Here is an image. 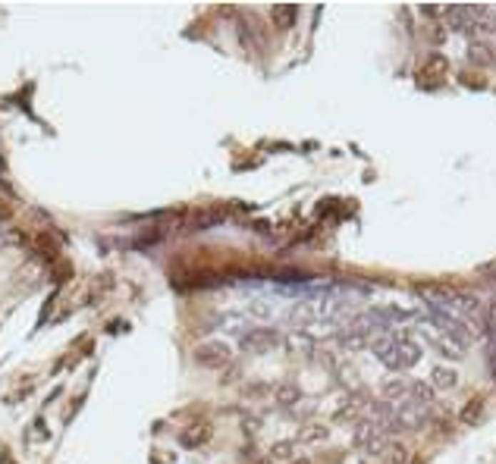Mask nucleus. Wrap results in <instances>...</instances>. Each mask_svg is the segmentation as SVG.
Here are the masks:
<instances>
[{"label":"nucleus","instance_id":"f3484780","mask_svg":"<svg viewBox=\"0 0 496 464\" xmlns=\"http://www.w3.org/2000/svg\"><path fill=\"white\" fill-rule=\"evenodd\" d=\"M305 443H314V439H327V427H318V430H305L302 433Z\"/></svg>","mask_w":496,"mask_h":464},{"label":"nucleus","instance_id":"7ed1b4c3","mask_svg":"<svg viewBox=\"0 0 496 464\" xmlns=\"http://www.w3.org/2000/svg\"><path fill=\"white\" fill-rule=\"evenodd\" d=\"M230 361V345L226 342H204L195 349V364L208 367V371H217Z\"/></svg>","mask_w":496,"mask_h":464},{"label":"nucleus","instance_id":"2eb2a0df","mask_svg":"<svg viewBox=\"0 0 496 464\" xmlns=\"http://www.w3.org/2000/svg\"><path fill=\"white\" fill-rule=\"evenodd\" d=\"M35 245L41 248L44 257H57V242H51L47 235H35Z\"/></svg>","mask_w":496,"mask_h":464},{"label":"nucleus","instance_id":"f8f14e48","mask_svg":"<svg viewBox=\"0 0 496 464\" xmlns=\"http://www.w3.org/2000/svg\"><path fill=\"white\" fill-rule=\"evenodd\" d=\"M270 16H273V22H277V29H289L295 22L298 10H295V6H273Z\"/></svg>","mask_w":496,"mask_h":464},{"label":"nucleus","instance_id":"f257e3e1","mask_svg":"<svg viewBox=\"0 0 496 464\" xmlns=\"http://www.w3.org/2000/svg\"><path fill=\"white\" fill-rule=\"evenodd\" d=\"M374 358L383 367H390V371H408V367H415L421 361V349L408 336L393 333V336H383V339L374 342Z\"/></svg>","mask_w":496,"mask_h":464},{"label":"nucleus","instance_id":"a211bd4d","mask_svg":"<svg viewBox=\"0 0 496 464\" xmlns=\"http://www.w3.org/2000/svg\"><path fill=\"white\" fill-rule=\"evenodd\" d=\"M487 373H490V383L496 386V345H493L490 355H487Z\"/></svg>","mask_w":496,"mask_h":464},{"label":"nucleus","instance_id":"ddd939ff","mask_svg":"<svg viewBox=\"0 0 496 464\" xmlns=\"http://www.w3.org/2000/svg\"><path fill=\"white\" fill-rule=\"evenodd\" d=\"M408 461V449L403 443H390L383 449V464H405Z\"/></svg>","mask_w":496,"mask_h":464},{"label":"nucleus","instance_id":"0eeeda50","mask_svg":"<svg viewBox=\"0 0 496 464\" xmlns=\"http://www.w3.org/2000/svg\"><path fill=\"white\" fill-rule=\"evenodd\" d=\"M443 16H450V22H452L455 31H468V35H475V31H477L471 6H450V10H446Z\"/></svg>","mask_w":496,"mask_h":464},{"label":"nucleus","instance_id":"423d86ee","mask_svg":"<svg viewBox=\"0 0 496 464\" xmlns=\"http://www.w3.org/2000/svg\"><path fill=\"white\" fill-rule=\"evenodd\" d=\"M434 345H437V351L443 358H450V361H455V358H462L468 351V345L462 342V339H455V336H446V333H437L434 336Z\"/></svg>","mask_w":496,"mask_h":464},{"label":"nucleus","instance_id":"6ab92c4d","mask_svg":"<svg viewBox=\"0 0 496 464\" xmlns=\"http://www.w3.org/2000/svg\"><path fill=\"white\" fill-rule=\"evenodd\" d=\"M0 464H16V461H13V455H10V452H6V449H4V452H0Z\"/></svg>","mask_w":496,"mask_h":464},{"label":"nucleus","instance_id":"39448f33","mask_svg":"<svg viewBox=\"0 0 496 464\" xmlns=\"http://www.w3.org/2000/svg\"><path fill=\"white\" fill-rule=\"evenodd\" d=\"M468 60L475 63V66H481V69L496 66V44H490V41H471Z\"/></svg>","mask_w":496,"mask_h":464},{"label":"nucleus","instance_id":"aec40b11","mask_svg":"<svg viewBox=\"0 0 496 464\" xmlns=\"http://www.w3.org/2000/svg\"><path fill=\"white\" fill-rule=\"evenodd\" d=\"M293 464H311V461H305V458H302V461H293Z\"/></svg>","mask_w":496,"mask_h":464},{"label":"nucleus","instance_id":"9b49d317","mask_svg":"<svg viewBox=\"0 0 496 464\" xmlns=\"http://www.w3.org/2000/svg\"><path fill=\"white\" fill-rule=\"evenodd\" d=\"M365 408H368V398L365 396H352L349 402H345L340 411H336V418H340V421H352V418H358Z\"/></svg>","mask_w":496,"mask_h":464},{"label":"nucleus","instance_id":"f03ea898","mask_svg":"<svg viewBox=\"0 0 496 464\" xmlns=\"http://www.w3.org/2000/svg\"><path fill=\"white\" fill-rule=\"evenodd\" d=\"M383 443H387V430H383V423L380 421H361L358 423V430H355V445L358 449H365V452H383Z\"/></svg>","mask_w":496,"mask_h":464},{"label":"nucleus","instance_id":"4468645a","mask_svg":"<svg viewBox=\"0 0 496 464\" xmlns=\"http://www.w3.org/2000/svg\"><path fill=\"white\" fill-rule=\"evenodd\" d=\"M430 376H434V380H430V386H434V389H452L455 386V373L446 371V367H437Z\"/></svg>","mask_w":496,"mask_h":464},{"label":"nucleus","instance_id":"1a4fd4ad","mask_svg":"<svg viewBox=\"0 0 496 464\" xmlns=\"http://www.w3.org/2000/svg\"><path fill=\"white\" fill-rule=\"evenodd\" d=\"M208 436H211V427H208V423H195L192 430H186V433L179 436V443H183L186 449H198V445L208 443Z\"/></svg>","mask_w":496,"mask_h":464},{"label":"nucleus","instance_id":"9d476101","mask_svg":"<svg viewBox=\"0 0 496 464\" xmlns=\"http://www.w3.org/2000/svg\"><path fill=\"white\" fill-rule=\"evenodd\" d=\"M408 398L424 405V408H430L434 405V386H430V383H412V386H408Z\"/></svg>","mask_w":496,"mask_h":464},{"label":"nucleus","instance_id":"dca6fc26","mask_svg":"<svg viewBox=\"0 0 496 464\" xmlns=\"http://www.w3.org/2000/svg\"><path fill=\"white\" fill-rule=\"evenodd\" d=\"M277 398H280L283 405H293L295 398H298V389H293V386H283V389L277 392Z\"/></svg>","mask_w":496,"mask_h":464},{"label":"nucleus","instance_id":"6e6552de","mask_svg":"<svg viewBox=\"0 0 496 464\" xmlns=\"http://www.w3.org/2000/svg\"><path fill=\"white\" fill-rule=\"evenodd\" d=\"M484 408H487L484 396H475V398H468V402H465V408H462V411H459V421H462V427H475V423H481V418H484Z\"/></svg>","mask_w":496,"mask_h":464},{"label":"nucleus","instance_id":"20e7f679","mask_svg":"<svg viewBox=\"0 0 496 464\" xmlns=\"http://www.w3.org/2000/svg\"><path fill=\"white\" fill-rule=\"evenodd\" d=\"M242 345L251 351H258V355H264V351H273L280 345V333L277 329H255V333H248Z\"/></svg>","mask_w":496,"mask_h":464}]
</instances>
